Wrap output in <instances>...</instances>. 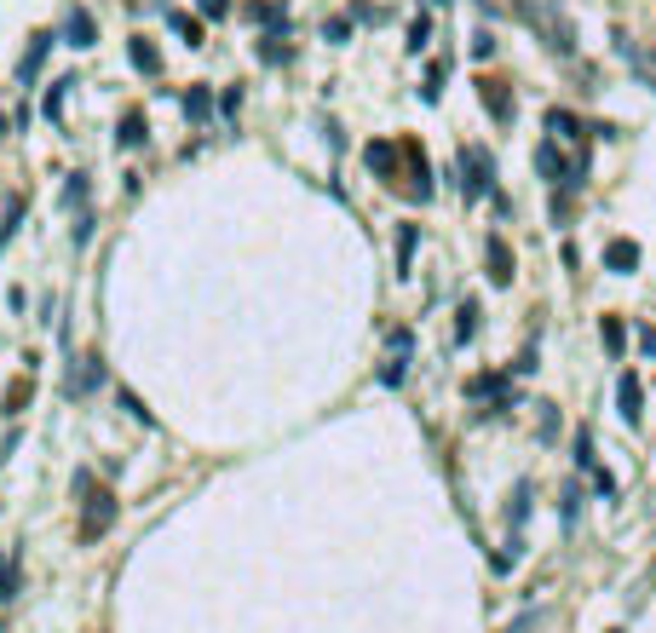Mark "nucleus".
Returning <instances> with one entry per match:
<instances>
[{
  "label": "nucleus",
  "instance_id": "obj_7",
  "mask_svg": "<svg viewBox=\"0 0 656 633\" xmlns=\"http://www.w3.org/2000/svg\"><path fill=\"white\" fill-rule=\"evenodd\" d=\"M133 64L139 70H162V52L150 47V41H133Z\"/></svg>",
  "mask_w": 656,
  "mask_h": 633
},
{
  "label": "nucleus",
  "instance_id": "obj_2",
  "mask_svg": "<svg viewBox=\"0 0 656 633\" xmlns=\"http://www.w3.org/2000/svg\"><path fill=\"white\" fill-rule=\"evenodd\" d=\"M616 398H622V421H628V426H639V415H645V409H639V380H633V375H622Z\"/></svg>",
  "mask_w": 656,
  "mask_h": 633
},
{
  "label": "nucleus",
  "instance_id": "obj_1",
  "mask_svg": "<svg viewBox=\"0 0 656 633\" xmlns=\"http://www.w3.org/2000/svg\"><path fill=\"white\" fill-rule=\"evenodd\" d=\"M461 167H472V179H461V185H467V196H484V190H490V156H484V150H467V156H461Z\"/></svg>",
  "mask_w": 656,
  "mask_h": 633
},
{
  "label": "nucleus",
  "instance_id": "obj_8",
  "mask_svg": "<svg viewBox=\"0 0 656 633\" xmlns=\"http://www.w3.org/2000/svg\"><path fill=\"white\" fill-rule=\"evenodd\" d=\"M455 334H461V340H472V334H478V305H461V323H455Z\"/></svg>",
  "mask_w": 656,
  "mask_h": 633
},
{
  "label": "nucleus",
  "instance_id": "obj_6",
  "mask_svg": "<svg viewBox=\"0 0 656 633\" xmlns=\"http://www.w3.org/2000/svg\"><path fill=\"white\" fill-rule=\"evenodd\" d=\"M70 47H93V18H87V12L70 18Z\"/></svg>",
  "mask_w": 656,
  "mask_h": 633
},
{
  "label": "nucleus",
  "instance_id": "obj_13",
  "mask_svg": "<svg viewBox=\"0 0 656 633\" xmlns=\"http://www.w3.org/2000/svg\"><path fill=\"white\" fill-rule=\"evenodd\" d=\"M185 110H190V116H208V93H202V87H196V93H185Z\"/></svg>",
  "mask_w": 656,
  "mask_h": 633
},
{
  "label": "nucleus",
  "instance_id": "obj_5",
  "mask_svg": "<svg viewBox=\"0 0 656 633\" xmlns=\"http://www.w3.org/2000/svg\"><path fill=\"white\" fill-rule=\"evenodd\" d=\"M605 259H610V271H633V265H639V248H633V242H610Z\"/></svg>",
  "mask_w": 656,
  "mask_h": 633
},
{
  "label": "nucleus",
  "instance_id": "obj_4",
  "mask_svg": "<svg viewBox=\"0 0 656 633\" xmlns=\"http://www.w3.org/2000/svg\"><path fill=\"white\" fill-rule=\"evenodd\" d=\"M490 277L495 282H513V259H507V242H501V236L490 242Z\"/></svg>",
  "mask_w": 656,
  "mask_h": 633
},
{
  "label": "nucleus",
  "instance_id": "obj_14",
  "mask_svg": "<svg viewBox=\"0 0 656 633\" xmlns=\"http://www.w3.org/2000/svg\"><path fill=\"white\" fill-rule=\"evenodd\" d=\"M202 12H208V18H225V12H231V0H202Z\"/></svg>",
  "mask_w": 656,
  "mask_h": 633
},
{
  "label": "nucleus",
  "instance_id": "obj_9",
  "mask_svg": "<svg viewBox=\"0 0 656 633\" xmlns=\"http://www.w3.org/2000/svg\"><path fill=\"white\" fill-rule=\"evenodd\" d=\"M64 87H70V81H52V87H47V98H41V110H47V116L64 110Z\"/></svg>",
  "mask_w": 656,
  "mask_h": 633
},
{
  "label": "nucleus",
  "instance_id": "obj_12",
  "mask_svg": "<svg viewBox=\"0 0 656 633\" xmlns=\"http://www.w3.org/2000/svg\"><path fill=\"white\" fill-rule=\"evenodd\" d=\"M173 29H179V35H190V47L202 41V24H196V18H185V12H173Z\"/></svg>",
  "mask_w": 656,
  "mask_h": 633
},
{
  "label": "nucleus",
  "instance_id": "obj_10",
  "mask_svg": "<svg viewBox=\"0 0 656 633\" xmlns=\"http://www.w3.org/2000/svg\"><path fill=\"white\" fill-rule=\"evenodd\" d=\"M52 47V35H35V47H29V58H24V75H35L41 70V52Z\"/></svg>",
  "mask_w": 656,
  "mask_h": 633
},
{
  "label": "nucleus",
  "instance_id": "obj_3",
  "mask_svg": "<svg viewBox=\"0 0 656 633\" xmlns=\"http://www.w3.org/2000/svg\"><path fill=\"white\" fill-rule=\"evenodd\" d=\"M110 518H116V507H110V495H98L93 507H87V524H81V536H98V530H110Z\"/></svg>",
  "mask_w": 656,
  "mask_h": 633
},
{
  "label": "nucleus",
  "instance_id": "obj_11",
  "mask_svg": "<svg viewBox=\"0 0 656 633\" xmlns=\"http://www.w3.org/2000/svg\"><path fill=\"white\" fill-rule=\"evenodd\" d=\"M547 127H553L559 139H576V116H564V110H553V116H547Z\"/></svg>",
  "mask_w": 656,
  "mask_h": 633
}]
</instances>
